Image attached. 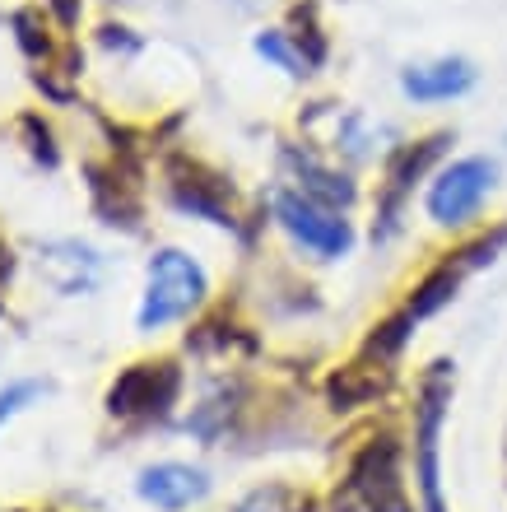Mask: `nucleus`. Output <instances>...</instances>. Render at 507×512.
<instances>
[{"mask_svg": "<svg viewBox=\"0 0 507 512\" xmlns=\"http://www.w3.org/2000/svg\"><path fill=\"white\" fill-rule=\"evenodd\" d=\"M401 452L391 438H373L349 466V499H359L363 512H410V494L401 480Z\"/></svg>", "mask_w": 507, "mask_h": 512, "instance_id": "obj_6", "label": "nucleus"}, {"mask_svg": "<svg viewBox=\"0 0 507 512\" xmlns=\"http://www.w3.org/2000/svg\"><path fill=\"white\" fill-rule=\"evenodd\" d=\"M401 89L414 103H447V98H461L475 89V66L466 56H438L424 66H405Z\"/></svg>", "mask_w": 507, "mask_h": 512, "instance_id": "obj_10", "label": "nucleus"}, {"mask_svg": "<svg viewBox=\"0 0 507 512\" xmlns=\"http://www.w3.org/2000/svg\"><path fill=\"white\" fill-rule=\"evenodd\" d=\"M289 163L298 168V191H303L307 201L331 205V210H345V205L359 196L345 173H331V168H321V163H312V159H298V154H289Z\"/></svg>", "mask_w": 507, "mask_h": 512, "instance_id": "obj_12", "label": "nucleus"}, {"mask_svg": "<svg viewBox=\"0 0 507 512\" xmlns=\"http://www.w3.org/2000/svg\"><path fill=\"white\" fill-rule=\"evenodd\" d=\"M275 219L298 247H307L321 261H335V256H345L354 247V224L331 205L307 201L303 191H280L275 196Z\"/></svg>", "mask_w": 507, "mask_h": 512, "instance_id": "obj_5", "label": "nucleus"}, {"mask_svg": "<svg viewBox=\"0 0 507 512\" xmlns=\"http://www.w3.org/2000/svg\"><path fill=\"white\" fill-rule=\"evenodd\" d=\"M42 391H47V382H10V387L0 391V424H5V419H14L19 410H28Z\"/></svg>", "mask_w": 507, "mask_h": 512, "instance_id": "obj_14", "label": "nucleus"}, {"mask_svg": "<svg viewBox=\"0 0 507 512\" xmlns=\"http://www.w3.org/2000/svg\"><path fill=\"white\" fill-rule=\"evenodd\" d=\"M507 247V224L494 233H484V238H475L470 247H461L456 256H447L433 275H424V280L410 289V298H405V308L396 312V317H387L382 326H373V336H368V345H363V359H377V364H396V354L410 345L414 326L428 322L433 312H442L447 303L456 298V289L466 284L470 270H480L484 261H494L498 252Z\"/></svg>", "mask_w": 507, "mask_h": 512, "instance_id": "obj_1", "label": "nucleus"}, {"mask_svg": "<svg viewBox=\"0 0 507 512\" xmlns=\"http://www.w3.org/2000/svg\"><path fill=\"white\" fill-rule=\"evenodd\" d=\"M135 494L163 512H182L210 494V475L196 471V466H182V461H159L135 480Z\"/></svg>", "mask_w": 507, "mask_h": 512, "instance_id": "obj_9", "label": "nucleus"}, {"mask_svg": "<svg viewBox=\"0 0 507 512\" xmlns=\"http://www.w3.org/2000/svg\"><path fill=\"white\" fill-rule=\"evenodd\" d=\"M177 387H182V373L173 364H131L107 391V410L126 419L163 415L177 401Z\"/></svg>", "mask_w": 507, "mask_h": 512, "instance_id": "obj_8", "label": "nucleus"}, {"mask_svg": "<svg viewBox=\"0 0 507 512\" xmlns=\"http://www.w3.org/2000/svg\"><path fill=\"white\" fill-rule=\"evenodd\" d=\"M498 187V163L484 159V154H470V159L447 163L433 182H428V219L442 224V229H466L470 219L480 215V205L494 196Z\"/></svg>", "mask_w": 507, "mask_h": 512, "instance_id": "obj_4", "label": "nucleus"}, {"mask_svg": "<svg viewBox=\"0 0 507 512\" xmlns=\"http://www.w3.org/2000/svg\"><path fill=\"white\" fill-rule=\"evenodd\" d=\"M387 382H391V364H377V359H363V364H349V368H340L331 378V401H335V410H354V405H363V401H373L377 391H387Z\"/></svg>", "mask_w": 507, "mask_h": 512, "instance_id": "obj_11", "label": "nucleus"}, {"mask_svg": "<svg viewBox=\"0 0 507 512\" xmlns=\"http://www.w3.org/2000/svg\"><path fill=\"white\" fill-rule=\"evenodd\" d=\"M256 52L266 56V61H275V66H280L284 75H294V80L312 75L307 56L298 52V47H289V38H284V33H261V38H256Z\"/></svg>", "mask_w": 507, "mask_h": 512, "instance_id": "obj_13", "label": "nucleus"}, {"mask_svg": "<svg viewBox=\"0 0 507 512\" xmlns=\"http://www.w3.org/2000/svg\"><path fill=\"white\" fill-rule=\"evenodd\" d=\"M452 382H456L452 364L438 359L419 382V396H414V480H419L424 512H447L438 452H442V419H447V405H452Z\"/></svg>", "mask_w": 507, "mask_h": 512, "instance_id": "obj_2", "label": "nucleus"}, {"mask_svg": "<svg viewBox=\"0 0 507 512\" xmlns=\"http://www.w3.org/2000/svg\"><path fill=\"white\" fill-rule=\"evenodd\" d=\"M205 289H210V280H205L201 261H191L187 252H177V247H163V252H154V261H149V284H145V303H140V331H163V326L182 322L187 312L201 308Z\"/></svg>", "mask_w": 507, "mask_h": 512, "instance_id": "obj_3", "label": "nucleus"}, {"mask_svg": "<svg viewBox=\"0 0 507 512\" xmlns=\"http://www.w3.org/2000/svg\"><path fill=\"white\" fill-rule=\"evenodd\" d=\"M447 140H452L447 131L424 135V140H410V145H401L387 159V182H382V201H377V219H382V224H377V238H391V233H396L414 182H419V177L438 163V154H442V145H447Z\"/></svg>", "mask_w": 507, "mask_h": 512, "instance_id": "obj_7", "label": "nucleus"}]
</instances>
